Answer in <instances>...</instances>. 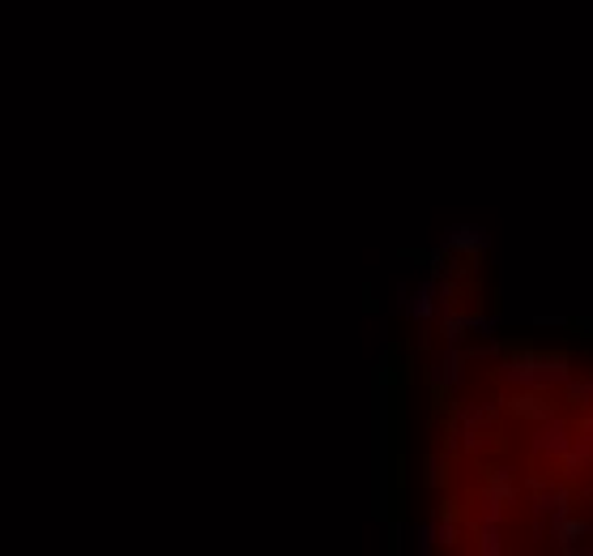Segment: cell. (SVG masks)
I'll use <instances>...</instances> for the list:
<instances>
[{"label":"cell","mask_w":593,"mask_h":556,"mask_svg":"<svg viewBox=\"0 0 593 556\" xmlns=\"http://www.w3.org/2000/svg\"><path fill=\"white\" fill-rule=\"evenodd\" d=\"M500 381L517 385V390H559V385H572V364H568V356L525 351V356L500 359Z\"/></svg>","instance_id":"obj_1"},{"label":"cell","mask_w":593,"mask_h":556,"mask_svg":"<svg viewBox=\"0 0 593 556\" xmlns=\"http://www.w3.org/2000/svg\"><path fill=\"white\" fill-rule=\"evenodd\" d=\"M487 244L491 235L478 223H453L440 235V252H457V257H478V252H487Z\"/></svg>","instance_id":"obj_2"},{"label":"cell","mask_w":593,"mask_h":556,"mask_svg":"<svg viewBox=\"0 0 593 556\" xmlns=\"http://www.w3.org/2000/svg\"><path fill=\"white\" fill-rule=\"evenodd\" d=\"M427 377H432V385H440V390H461V385H466V356H461L457 347L440 351V356L432 359V368H427Z\"/></svg>","instance_id":"obj_3"},{"label":"cell","mask_w":593,"mask_h":556,"mask_svg":"<svg viewBox=\"0 0 593 556\" xmlns=\"http://www.w3.org/2000/svg\"><path fill=\"white\" fill-rule=\"evenodd\" d=\"M568 446H572V428L563 424V419H542V428H538V437L529 441V449L534 454H542V458H563L568 454Z\"/></svg>","instance_id":"obj_4"},{"label":"cell","mask_w":593,"mask_h":556,"mask_svg":"<svg viewBox=\"0 0 593 556\" xmlns=\"http://www.w3.org/2000/svg\"><path fill=\"white\" fill-rule=\"evenodd\" d=\"M478 552L483 556L504 552V518H483L478 522Z\"/></svg>","instance_id":"obj_5"},{"label":"cell","mask_w":593,"mask_h":556,"mask_svg":"<svg viewBox=\"0 0 593 556\" xmlns=\"http://www.w3.org/2000/svg\"><path fill=\"white\" fill-rule=\"evenodd\" d=\"M440 330H444V342H449V347H461V342L470 339V317H466V313H453V308H444Z\"/></svg>","instance_id":"obj_6"},{"label":"cell","mask_w":593,"mask_h":556,"mask_svg":"<svg viewBox=\"0 0 593 556\" xmlns=\"http://www.w3.org/2000/svg\"><path fill=\"white\" fill-rule=\"evenodd\" d=\"M593 463V437H580V441H572L568 446V454H563V467L572 471V475H580V471Z\"/></svg>","instance_id":"obj_7"},{"label":"cell","mask_w":593,"mask_h":556,"mask_svg":"<svg viewBox=\"0 0 593 556\" xmlns=\"http://www.w3.org/2000/svg\"><path fill=\"white\" fill-rule=\"evenodd\" d=\"M508 402H512V411H517V415H529V419H551V407H542V398H534V390L508 398Z\"/></svg>","instance_id":"obj_8"},{"label":"cell","mask_w":593,"mask_h":556,"mask_svg":"<svg viewBox=\"0 0 593 556\" xmlns=\"http://www.w3.org/2000/svg\"><path fill=\"white\" fill-rule=\"evenodd\" d=\"M500 330V322L495 317H487V313H470V334H478V339H491Z\"/></svg>","instance_id":"obj_9"},{"label":"cell","mask_w":593,"mask_h":556,"mask_svg":"<svg viewBox=\"0 0 593 556\" xmlns=\"http://www.w3.org/2000/svg\"><path fill=\"white\" fill-rule=\"evenodd\" d=\"M436 535H440V548H453L457 539H461V522H457V518L436 522Z\"/></svg>","instance_id":"obj_10"},{"label":"cell","mask_w":593,"mask_h":556,"mask_svg":"<svg viewBox=\"0 0 593 556\" xmlns=\"http://www.w3.org/2000/svg\"><path fill=\"white\" fill-rule=\"evenodd\" d=\"M414 539H419V543H414L419 552H432V548H436V543H440V535H436V522H423L419 531H414Z\"/></svg>","instance_id":"obj_11"},{"label":"cell","mask_w":593,"mask_h":556,"mask_svg":"<svg viewBox=\"0 0 593 556\" xmlns=\"http://www.w3.org/2000/svg\"><path fill=\"white\" fill-rule=\"evenodd\" d=\"M534 325H568V317H555V313H538Z\"/></svg>","instance_id":"obj_12"},{"label":"cell","mask_w":593,"mask_h":556,"mask_svg":"<svg viewBox=\"0 0 593 556\" xmlns=\"http://www.w3.org/2000/svg\"><path fill=\"white\" fill-rule=\"evenodd\" d=\"M585 330H589V334H593V317H589V322H585Z\"/></svg>","instance_id":"obj_13"},{"label":"cell","mask_w":593,"mask_h":556,"mask_svg":"<svg viewBox=\"0 0 593 556\" xmlns=\"http://www.w3.org/2000/svg\"><path fill=\"white\" fill-rule=\"evenodd\" d=\"M589 552H593V548H589Z\"/></svg>","instance_id":"obj_14"}]
</instances>
